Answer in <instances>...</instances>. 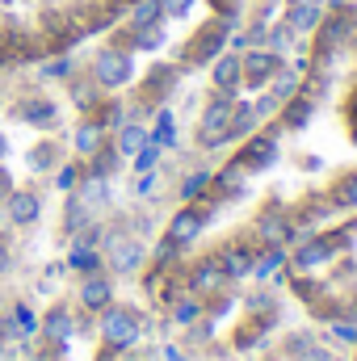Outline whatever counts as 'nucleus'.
<instances>
[{
  "instance_id": "1",
  "label": "nucleus",
  "mask_w": 357,
  "mask_h": 361,
  "mask_svg": "<svg viewBox=\"0 0 357 361\" xmlns=\"http://www.w3.org/2000/svg\"><path fill=\"white\" fill-rule=\"evenodd\" d=\"M231 109H236V101H231L227 92H214V97L206 101L202 122H198V139H202V147H223V143H231V139H227Z\"/></svg>"
},
{
  "instance_id": "2",
  "label": "nucleus",
  "mask_w": 357,
  "mask_h": 361,
  "mask_svg": "<svg viewBox=\"0 0 357 361\" xmlns=\"http://www.w3.org/2000/svg\"><path fill=\"white\" fill-rule=\"evenodd\" d=\"M92 76H97V85H101V89H122V85H131L135 63H131V55H126V51L105 47V51H97V59H92Z\"/></svg>"
},
{
  "instance_id": "3",
  "label": "nucleus",
  "mask_w": 357,
  "mask_h": 361,
  "mask_svg": "<svg viewBox=\"0 0 357 361\" xmlns=\"http://www.w3.org/2000/svg\"><path fill=\"white\" fill-rule=\"evenodd\" d=\"M101 336H105V345H114V349H131V345L139 341V319H135L126 307H105V311H101Z\"/></svg>"
},
{
  "instance_id": "4",
  "label": "nucleus",
  "mask_w": 357,
  "mask_h": 361,
  "mask_svg": "<svg viewBox=\"0 0 357 361\" xmlns=\"http://www.w3.org/2000/svg\"><path fill=\"white\" fill-rule=\"evenodd\" d=\"M143 257H147V248L135 235H109L105 240V261H109L114 273H135L143 265Z\"/></svg>"
},
{
  "instance_id": "5",
  "label": "nucleus",
  "mask_w": 357,
  "mask_h": 361,
  "mask_svg": "<svg viewBox=\"0 0 357 361\" xmlns=\"http://www.w3.org/2000/svg\"><path fill=\"white\" fill-rule=\"evenodd\" d=\"M227 34H231L227 21H206V25L193 34V42H189V59H198V63L210 59V63H214V59L227 51Z\"/></svg>"
},
{
  "instance_id": "6",
  "label": "nucleus",
  "mask_w": 357,
  "mask_h": 361,
  "mask_svg": "<svg viewBox=\"0 0 357 361\" xmlns=\"http://www.w3.org/2000/svg\"><path fill=\"white\" fill-rule=\"evenodd\" d=\"M240 68H244V85H248V89H265L269 76L282 68V55H273L269 47H257V51L240 55Z\"/></svg>"
},
{
  "instance_id": "7",
  "label": "nucleus",
  "mask_w": 357,
  "mask_h": 361,
  "mask_svg": "<svg viewBox=\"0 0 357 361\" xmlns=\"http://www.w3.org/2000/svg\"><path fill=\"white\" fill-rule=\"evenodd\" d=\"M206 210H198V206H185V210H177L173 214V223H169V244L173 248H189L202 231H206Z\"/></svg>"
},
{
  "instance_id": "8",
  "label": "nucleus",
  "mask_w": 357,
  "mask_h": 361,
  "mask_svg": "<svg viewBox=\"0 0 357 361\" xmlns=\"http://www.w3.org/2000/svg\"><path fill=\"white\" fill-rule=\"evenodd\" d=\"M4 214H8L13 227H30V223L42 214V197H38L34 189H8V197H4Z\"/></svg>"
},
{
  "instance_id": "9",
  "label": "nucleus",
  "mask_w": 357,
  "mask_h": 361,
  "mask_svg": "<svg viewBox=\"0 0 357 361\" xmlns=\"http://www.w3.org/2000/svg\"><path fill=\"white\" fill-rule=\"evenodd\" d=\"M210 85H214V92H240V85H244V68H240V55L236 51H223L214 63H210Z\"/></svg>"
},
{
  "instance_id": "10",
  "label": "nucleus",
  "mask_w": 357,
  "mask_h": 361,
  "mask_svg": "<svg viewBox=\"0 0 357 361\" xmlns=\"http://www.w3.org/2000/svg\"><path fill=\"white\" fill-rule=\"evenodd\" d=\"M282 25H286L294 38H303V34H315V30L324 25V4H290Z\"/></svg>"
},
{
  "instance_id": "11",
  "label": "nucleus",
  "mask_w": 357,
  "mask_h": 361,
  "mask_svg": "<svg viewBox=\"0 0 357 361\" xmlns=\"http://www.w3.org/2000/svg\"><path fill=\"white\" fill-rule=\"evenodd\" d=\"M109 298H114V281L101 277V273H89V281L80 286V307H89V311H105Z\"/></svg>"
},
{
  "instance_id": "12",
  "label": "nucleus",
  "mask_w": 357,
  "mask_h": 361,
  "mask_svg": "<svg viewBox=\"0 0 357 361\" xmlns=\"http://www.w3.org/2000/svg\"><path fill=\"white\" fill-rule=\"evenodd\" d=\"M273 160H277V143H273L269 135L248 139V147H244V169H269Z\"/></svg>"
},
{
  "instance_id": "13",
  "label": "nucleus",
  "mask_w": 357,
  "mask_h": 361,
  "mask_svg": "<svg viewBox=\"0 0 357 361\" xmlns=\"http://www.w3.org/2000/svg\"><path fill=\"white\" fill-rule=\"evenodd\" d=\"M223 281H227L223 265H219V261H206V265H198V269H193V281H189V290H193V294H210V290H219Z\"/></svg>"
},
{
  "instance_id": "14",
  "label": "nucleus",
  "mask_w": 357,
  "mask_h": 361,
  "mask_svg": "<svg viewBox=\"0 0 357 361\" xmlns=\"http://www.w3.org/2000/svg\"><path fill=\"white\" fill-rule=\"evenodd\" d=\"M76 197L89 206V210H97L101 202H109V177H80V185H76Z\"/></svg>"
},
{
  "instance_id": "15",
  "label": "nucleus",
  "mask_w": 357,
  "mask_h": 361,
  "mask_svg": "<svg viewBox=\"0 0 357 361\" xmlns=\"http://www.w3.org/2000/svg\"><path fill=\"white\" fill-rule=\"evenodd\" d=\"M42 332H47V341H55V345H68V341H72V311L55 307V311L42 319Z\"/></svg>"
},
{
  "instance_id": "16",
  "label": "nucleus",
  "mask_w": 357,
  "mask_h": 361,
  "mask_svg": "<svg viewBox=\"0 0 357 361\" xmlns=\"http://www.w3.org/2000/svg\"><path fill=\"white\" fill-rule=\"evenodd\" d=\"M164 21V4L160 0H135L131 4V30H147Z\"/></svg>"
},
{
  "instance_id": "17",
  "label": "nucleus",
  "mask_w": 357,
  "mask_h": 361,
  "mask_svg": "<svg viewBox=\"0 0 357 361\" xmlns=\"http://www.w3.org/2000/svg\"><path fill=\"white\" fill-rule=\"evenodd\" d=\"M101 143H105V126H101V122H80L76 135H72V147H76L80 156H92Z\"/></svg>"
},
{
  "instance_id": "18",
  "label": "nucleus",
  "mask_w": 357,
  "mask_h": 361,
  "mask_svg": "<svg viewBox=\"0 0 357 361\" xmlns=\"http://www.w3.org/2000/svg\"><path fill=\"white\" fill-rule=\"evenodd\" d=\"M324 261H332V240H311V244H303L298 257H294L298 269H315V265H324Z\"/></svg>"
},
{
  "instance_id": "19",
  "label": "nucleus",
  "mask_w": 357,
  "mask_h": 361,
  "mask_svg": "<svg viewBox=\"0 0 357 361\" xmlns=\"http://www.w3.org/2000/svg\"><path fill=\"white\" fill-rule=\"evenodd\" d=\"M269 92L277 97V101H290V97H298V68H277L273 76H269Z\"/></svg>"
},
{
  "instance_id": "20",
  "label": "nucleus",
  "mask_w": 357,
  "mask_h": 361,
  "mask_svg": "<svg viewBox=\"0 0 357 361\" xmlns=\"http://www.w3.org/2000/svg\"><path fill=\"white\" fill-rule=\"evenodd\" d=\"M21 118H25L30 126H47V130H51V126L59 122V109H55L51 101H25V105H21Z\"/></svg>"
},
{
  "instance_id": "21",
  "label": "nucleus",
  "mask_w": 357,
  "mask_h": 361,
  "mask_svg": "<svg viewBox=\"0 0 357 361\" xmlns=\"http://www.w3.org/2000/svg\"><path fill=\"white\" fill-rule=\"evenodd\" d=\"M143 143H147V130L139 122H122V130H118V156H135Z\"/></svg>"
},
{
  "instance_id": "22",
  "label": "nucleus",
  "mask_w": 357,
  "mask_h": 361,
  "mask_svg": "<svg viewBox=\"0 0 357 361\" xmlns=\"http://www.w3.org/2000/svg\"><path fill=\"white\" fill-rule=\"evenodd\" d=\"M219 265L227 273V281H231V277H244V273H253V252H248V248H231V252L219 257Z\"/></svg>"
},
{
  "instance_id": "23",
  "label": "nucleus",
  "mask_w": 357,
  "mask_h": 361,
  "mask_svg": "<svg viewBox=\"0 0 357 361\" xmlns=\"http://www.w3.org/2000/svg\"><path fill=\"white\" fill-rule=\"evenodd\" d=\"M253 126H257V114H253V105H236V109H231L227 139H244V135H253Z\"/></svg>"
},
{
  "instance_id": "24",
  "label": "nucleus",
  "mask_w": 357,
  "mask_h": 361,
  "mask_svg": "<svg viewBox=\"0 0 357 361\" xmlns=\"http://www.w3.org/2000/svg\"><path fill=\"white\" fill-rule=\"evenodd\" d=\"M97 265H101V257L92 252L89 244H76V248L68 252V269H80V273H97Z\"/></svg>"
},
{
  "instance_id": "25",
  "label": "nucleus",
  "mask_w": 357,
  "mask_h": 361,
  "mask_svg": "<svg viewBox=\"0 0 357 361\" xmlns=\"http://www.w3.org/2000/svg\"><path fill=\"white\" fill-rule=\"evenodd\" d=\"M89 214H92L89 206H85L80 197H72V202H68V214H63V227L76 235V231H85V227H89Z\"/></svg>"
},
{
  "instance_id": "26",
  "label": "nucleus",
  "mask_w": 357,
  "mask_h": 361,
  "mask_svg": "<svg viewBox=\"0 0 357 361\" xmlns=\"http://www.w3.org/2000/svg\"><path fill=\"white\" fill-rule=\"evenodd\" d=\"M210 180H214V177H210L206 169H198V173H189V177H185V185H181V197H185V202H193V197H202Z\"/></svg>"
},
{
  "instance_id": "27",
  "label": "nucleus",
  "mask_w": 357,
  "mask_h": 361,
  "mask_svg": "<svg viewBox=\"0 0 357 361\" xmlns=\"http://www.w3.org/2000/svg\"><path fill=\"white\" fill-rule=\"evenodd\" d=\"M311 118V101L298 92V97H290V105H286V126H303Z\"/></svg>"
},
{
  "instance_id": "28",
  "label": "nucleus",
  "mask_w": 357,
  "mask_h": 361,
  "mask_svg": "<svg viewBox=\"0 0 357 361\" xmlns=\"http://www.w3.org/2000/svg\"><path fill=\"white\" fill-rule=\"evenodd\" d=\"M160 152H164V147H156V143L147 139V143L131 156V160H135V173H152V169H156V160H160Z\"/></svg>"
},
{
  "instance_id": "29",
  "label": "nucleus",
  "mask_w": 357,
  "mask_h": 361,
  "mask_svg": "<svg viewBox=\"0 0 357 361\" xmlns=\"http://www.w3.org/2000/svg\"><path fill=\"white\" fill-rule=\"evenodd\" d=\"M131 34H135V47H139V51H156V47H164V30H160V25L131 30Z\"/></svg>"
},
{
  "instance_id": "30",
  "label": "nucleus",
  "mask_w": 357,
  "mask_h": 361,
  "mask_svg": "<svg viewBox=\"0 0 357 361\" xmlns=\"http://www.w3.org/2000/svg\"><path fill=\"white\" fill-rule=\"evenodd\" d=\"M156 147H173L177 143V126H173V114H160V126H156V135H147Z\"/></svg>"
},
{
  "instance_id": "31",
  "label": "nucleus",
  "mask_w": 357,
  "mask_h": 361,
  "mask_svg": "<svg viewBox=\"0 0 357 361\" xmlns=\"http://www.w3.org/2000/svg\"><path fill=\"white\" fill-rule=\"evenodd\" d=\"M261 235H265L269 244H282L286 235H290V227H286V219H261Z\"/></svg>"
},
{
  "instance_id": "32",
  "label": "nucleus",
  "mask_w": 357,
  "mask_h": 361,
  "mask_svg": "<svg viewBox=\"0 0 357 361\" xmlns=\"http://www.w3.org/2000/svg\"><path fill=\"white\" fill-rule=\"evenodd\" d=\"M282 261H286V252H282V248H269L265 261H257V265H253V273H257V277H269V273L277 269Z\"/></svg>"
},
{
  "instance_id": "33",
  "label": "nucleus",
  "mask_w": 357,
  "mask_h": 361,
  "mask_svg": "<svg viewBox=\"0 0 357 361\" xmlns=\"http://www.w3.org/2000/svg\"><path fill=\"white\" fill-rule=\"evenodd\" d=\"M337 202H341V206H357V173L337 185Z\"/></svg>"
},
{
  "instance_id": "34",
  "label": "nucleus",
  "mask_w": 357,
  "mask_h": 361,
  "mask_svg": "<svg viewBox=\"0 0 357 361\" xmlns=\"http://www.w3.org/2000/svg\"><path fill=\"white\" fill-rule=\"evenodd\" d=\"M198 315H202V307H198L193 298H185V302H177V307H173V319H177V324H193Z\"/></svg>"
},
{
  "instance_id": "35",
  "label": "nucleus",
  "mask_w": 357,
  "mask_h": 361,
  "mask_svg": "<svg viewBox=\"0 0 357 361\" xmlns=\"http://www.w3.org/2000/svg\"><path fill=\"white\" fill-rule=\"evenodd\" d=\"M34 328H38L34 311H30V307H17V311H13V332H34Z\"/></svg>"
},
{
  "instance_id": "36",
  "label": "nucleus",
  "mask_w": 357,
  "mask_h": 361,
  "mask_svg": "<svg viewBox=\"0 0 357 361\" xmlns=\"http://www.w3.org/2000/svg\"><path fill=\"white\" fill-rule=\"evenodd\" d=\"M55 185H59L63 193H68V189H76V185H80V169H76V164H63V169L55 173Z\"/></svg>"
},
{
  "instance_id": "37",
  "label": "nucleus",
  "mask_w": 357,
  "mask_h": 361,
  "mask_svg": "<svg viewBox=\"0 0 357 361\" xmlns=\"http://www.w3.org/2000/svg\"><path fill=\"white\" fill-rule=\"evenodd\" d=\"M219 180H223V189H231V193H236V189L244 185V164H231V169H227Z\"/></svg>"
},
{
  "instance_id": "38",
  "label": "nucleus",
  "mask_w": 357,
  "mask_h": 361,
  "mask_svg": "<svg viewBox=\"0 0 357 361\" xmlns=\"http://www.w3.org/2000/svg\"><path fill=\"white\" fill-rule=\"evenodd\" d=\"M164 4V13H173V17H185L189 8H193V0H160Z\"/></svg>"
},
{
  "instance_id": "39",
  "label": "nucleus",
  "mask_w": 357,
  "mask_h": 361,
  "mask_svg": "<svg viewBox=\"0 0 357 361\" xmlns=\"http://www.w3.org/2000/svg\"><path fill=\"white\" fill-rule=\"evenodd\" d=\"M30 164H34V169H51V164H55V160H51V147H42V152L34 147V156H30Z\"/></svg>"
},
{
  "instance_id": "40",
  "label": "nucleus",
  "mask_w": 357,
  "mask_h": 361,
  "mask_svg": "<svg viewBox=\"0 0 357 361\" xmlns=\"http://www.w3.org/2000/svg\"><path fill=\"white\" fill-rule=\"evenodd\" d=\"M152 189H156V173H143L135 180V193H152Z\"/></svg>"
},
{
  "instance_id": "41",
  "label": "nucleus",
  "mask_w": 357,
  "mask_h": 361,
  "mask_svg": "<svg viewBox=\"0 0 357 361\" xmlns=\"http://www.w3.org/2000/svg\"><path fill=\"white\" fill-rule=\"evenodd\" d=\"M337 336H341V341H357V328L353 324H337Z\"/></svg>"
},
{
  "instance_id": "42",
  "label": "nucleus",
  "mask_w": 357,
  "mask_h": 361,
  "mask_svg": "<svg viewBox=\"0 0 357 361\" xmlns=\"http://www.w3.org/2000/svg\"><path fill=\"white\" fill-rule=\"evenodd\" d=\"M303 361H332V357H328L324 349H307V353H303Z\"/></svg>"
},
{
  "instance_id": "43",
  "label": "nucleus",
  "mask_w": 357,
  "mask_h": 361,
  "mask_svg": "<svg viewBox=\"0 0 357 361\" xmlns=\"http://www.w3.org/2000/svg\"><path fill=\"white\" fill-rule=\"evenodd\" d=\"M164 361H189V357H185V353H181L177 345H169V349H164Z\"/></svg>"
},
{
  "instance_id": "44",
  "label": "nucleus",
  "mask_w": 357,
  "mask_h": 361,
  "mask_svg": "<svg viewBox=\"0 0 357 361\" xmlns=\"http://www.w3.org/2000/svg\"><path fill=\"white\" fill-rule=\"evenodd\" d=\"M8 189H13V185H8V173H0V206H4V197H8Z\"/></svg>"
},
{
  "instance_id": "45",
  "label": "nucleus",
  "mask_w": 357,
  "mask_h": 361,
  "mask_svg": "<svg viewBox=\"0 0 357 361\" xmlns=\"http://www.w3.org/2000/svg\"><path fill=\"white\" fill-rule=\"evenodd\" d=\"M4 269H8V244H0V277H4Z\"/></svg>"
},
{
  "instance_id": "46",
  "label": "nucleus",
  "mask_w": 357,
  "mask_h": 361,
  "mask_svg": "<svg viewBox=\"0 0 357 361\" xmlns=\"http://www.w3.org/2000/svg\"><path fill=\"white\" fill-rule=\"evenodd\" d=\"M4 227H8V214H4V210H0V231H4Z\"/></svg>"
},
{
  "instance_id": "47",
  "label": "nucleus",
  "mask_w": 357,
  "mask_h": 361,
  "mask_svg": "<svg viewBox=\"0 0 357 361\" xmlns=\"http://www.w3.org/2000/svg\"><path fill=\"white\" fill-rule=\"evenodd\" d=\"M290 4H324V0H290Z\"/></svg>"
},
{
  "instance_id": "48",
  "label": "nucleus",
  "mask_w": 357,
  "mask_h": 361,
  "mask_svg": "<svg viewBox=\"0 0 357 361\" xmlns=\"http://www.w3.org/2000/svg\"><path fill=\"white\" fill-rule=\"evenodd\" d=\"M4 152H8V143H4V135H0V156H4Z\"/></svg>"
}]
</instances>
